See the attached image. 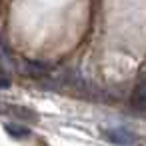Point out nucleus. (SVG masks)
I'll return each mask as SVG.
<instances>
[{
  "label": "nucleus",
  "instance_id": "6",
  "mask_svg": "<svg viewBox=\"0 0 146 146\" xmlns=\"http://www.w3.org/2000/svg\"><path fill=\"white\" fill-rule=\"evenodd\" d=\"M6 130H8L12 136H18V138H20V136H28V130H26V128H18V126H14V124H8Z\"/></svg>",
  "mask_w": 146,
  "mask_h": 146
},
{
  "label": "nucleus",
  "instance_id": "5",
  "mask_svg": "<svg viewBox=\"0 0 146 146\" xmlns=\"http://www.w3.org/2000/svg\"><path fill=\"white\" fill-rule=\"evenodd\" d=\"M10 110L14 112V116H20V118H24V120H34V118H36V114H34V112H30L28 108L14 106V108H10Z\"/></svg>",
  "mask_w": 146,
  "mask_h": 146
},
{
  "label": "nucleus",
  "instance_id": "2",
  "mask_svg": "<svg viewBox=\"0 0 146 146\" xmlns=\"http://www.w3.org/2000/svg\"><path fill=\"white\" fill-rule=\"evenodd\" d=\"M20 70L24 74H28V76H34V78H40V76L48 74V66L44 62H38V60H22Z\"/></svg>",
  "mask_w": 146,
  "mask_h": 146
},
{
  "label": "nucleus",
  "instance_id": "3",
  "mask_svg": "<svg viewBox=\"0 0 146 146\" xmlns=\"http://www.w3.org/2000/svg\"><path fill=\"white\" fill-rule=\"evenodd\" d=\"M132 106L138 108V110H146V80H140L132 92V98H130Z\"/></svg>",
  "mask_w": 146,
  "mask_h": 146
},
{
  "label": "nucleus",
  "instance_id": "1",
  "mask_svg": "<svg viewBox=\"0 0 146 146\" xmlns=\"http://www.w3.org/2000/svg\"><path fill=\"white\" fill-rule=\"evenodd\" d=\"M104 136L114 142V144H120V146H126V144H134L138 140V136L128 130V128H122V126H116V128H110V130H104Z\"/></svg>",
  "mask_w": 146,
  "mask_h": 146
},
{
  "label": "nucleus",
  "instance_id": "4",
  "mask_svg": "<svg viewBox=\"0 0 146 146\" xmlns=\"http://www.w3.org/2000/svg\"><path fill=\"white\" fill-rule=\"evenodd\" d=\"M0 68L2 70H12V68H16V64H14V58H12V54H10V48H8V44H6V40L4 38H0Z\"/></svg>",
  "mask_w": 146,
  "mask_h": 146
}]
</instances>
